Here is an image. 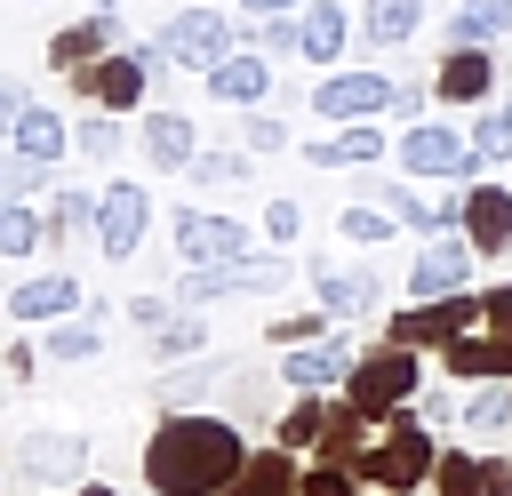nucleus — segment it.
<instances>
[{
	"instance_id": "nucleus-51",
	"label": "nucleus",
	"mask_w": 512,
	"mask_h": 496,
	"mask_svg": "<svg viewBox=\"0 0 512 496\" xmlns=\"http://www.w3.org/2000/svg\"><path fill=\"white\" fill-rule=\"evenodd\" d=\"M488 496H512V456H488Z\"/></svg>"
},
{
	"instance_id": "nucleus-47",
	"label": "nucleus",
	"mask_w": 512,
	"mask_h": 496,
	"mask_svg": "<svg viewBox=\"0 0 512 496\" xmlns=\"http://www.w3.org/2000/svg\"><path fill=\"white\" fill-rule=\"evenodd\" d=\"M320 336V312H296V320H272V344H304Z\"/></svg>"
},
{
	"instance_id": "nucleus-48",
	"label": "nucleus",
	"mask_w": 512,
	"mask_h": 496,
	"mask_svg": "<svg viewBox=\"0 0 512 496\" xmlns=\"http://www.w3.org/2000/svg\"><path fill=\"white\" fill-rule=\"evenodd\" d=\"M480 304H488V328H496V336H512V280H504V288H488Z\"/></svg>"
},
{
	"instance_id": "nucleus-19",
	"label": "nucleus",
	"mask_w": 512,
	"mask_h": 496,
	"mask_svg": "<svg viewBox=\"0 0 512 496\" xmlns=\"http://www.w3.org/2000/svg\"><path fill=\"white\" fill-rule=\"evenodd\" d=\"M376 152H384L376 120H344L336 136H312V144H304V160H312V168H368Z\"/></svg>"
},
{
	"instance_id": "nucleus-52",
	"label": "nucleus",
	"mask_w": 512,
	"mask_h": 496,
	"mask_svg": "<svg viewBox=\"0 0 512 496\" xmlns=\"http://www.w3.org/2000/svg\"><path fill=\"white\" fill-rule=\"evenodd\" d=\"M240 8H248V16H296L304 0H240Z\"/></svg>"
},
{
	"instance_id": "nucleus-13",
	"label": "nucleus",
	"mask_w": 512,
	"mask_h": 496,
	"mask_svg": "<svg viewBox=\"0 0 512 496\" xmlns=\"http://www.w3.org/2000/svg\"><path fill=\"white\" fill-rule=\"evenodd\" d=\"M208 96H216V104H232V112H256V104L272 96V56H256V48H232V56L208 72Z\"/></svg>"
},
{
	"instance_id": "nucleus-3",
	"label": "nucleus",
	"mask_w": 512,
	"mask_h": 496,
	"mask_svg": "<svg viewBox=\"0 0 512 496\" xmlns=\"http://www.w3.org/2000/svg\"><path fill=\"white\" fill-rule=\"evenodd\" d=\"M408 400H416V352L408 344H384V352L352 360V376H344V408L352 416H400Z\"/></svg>"
},
{
	"instance_id": "nucleus-15",
	"label": "nucleus",
	"mask_w": 512,
	"mask_h": 496,
	"mask_svg": "<svg viewBox=\"0 0 512 496\" xmlns=\"http://www.w3.org/2000/svg\"><path fill=\"white\" fill-rule=\"evenodd\" d=\"M344 40H352V24H344V0H304V8H296V56H312V64H336V56H344Z\"/></svg>"
},
{
	"instance_id": "nucleus-10",
	"label": "nucleus",
	"mask_w": 512,
	"mask_h": 496,
	"mask_svg": "<svg viewBox=\"0 0 512 496\" xmlns=\"http://www.w3.org/2000/svg\"><path fill=\"white\" fill-rule=\"evenodd\" d=\"M16 472L40 480V488H72L88 472V440L80 432H24L16 440Z\"/></svg>"
},
{
	"instance_id": "nucleus-32",
	"label": "nucleus",
	"mask_w": 512,
	"mask_h": 496,
	"mask_svg": "<svg viewBox=\"0 0 512 496\" xmlns=\"http://www.w3.org/2000/svg\"><path fill=\"white\" fill-rule=\"evenodd\" d=\"M432 488L440 496H488V464L480 456H440L432 464Z\"/></svg>"
},
{
	"instance_id": "nucleus-28",
	"label": "nucleus",
	"mask_w": 512,
	"mask_h": 496,
	"mask_svg": "<svg viewBox=\"0 0 512 496\" xmlns=\"http://www.w3.org/2000/svg\"><path fill=\"white\" fill-rule=\"evenodd\" d=\"M464 432H472V440H504V432H512V392H488V384H480V392L464 400Z\"/></svg>"
},
{
	"instance_id": "nucleus-40",
	"label": "nucleus",
	"mask_w": 512,
	"mask_h": 496,
	"mask_svg": "<svg viewBox=\"0 0 512 496\" xmlns=\"http://www.w3.org/2000/svg\"><path fill=\"white\" fill-rule=\"evenodd\" d=\"M240 136H248V152H288V120H272L264 104L248 112V128H240Z\"/></svg>"
},
{
	"instance_id": "nucleus-36",
	"label": "nucleus",
	"mask_w": 512,
	"mask_h": 496,
	"mask_svg": "<svg viewBox=\"0 0 512 496\" xmlns=\"http://www.w3.org/2000/svg\"><path fill=\"white\" fill-rule=\"evenodd\" d=\"M40 176H48L40 160H24L16 144H0V200H24V192H40Z\"/></svg>"
},
{
	"instance_id": "nucleus-8",
	"label": "nucleus",
	"mask_w": 512,
	"mask_h": 496,
	"mask_svg": "<svg viewBox=\"0 0 512 496\" xmlns=\"http://www.w3.org/2000/svg\"><path fill=\"white\" fill-rule=\"evenodd\" d=\"M144 224H152V192H144V184H104V200H96V248H104L112 264L136 256Z\"/></svg>"
},
{
	"instance_id": "nucleus-7",
	"label": "nucleus",
	"mask_w": 512,
	"mask_h": 496,
	"mask_svg": "<svg viewBox=\"0 0 512 496\" xmlns=\"http://www.w3.org/2000/svg\"><path fill=\"white\" fill-rule=\"evenodd\" d=\"M408 176H480L472 168V136H456L448 120H408V136L392 144Z\"/></svg>"
},
{
	"instance_id": "nucleus-34",
	"label": "nucleus",
	"mask_w": 512,
	"mask_h": 496,
	"mask_svg": "<svg viewBox=\"0 0 512 496\" xmlns=\"http://www.w3.org/2000/svg\"><path fill=\"white\" fill-rule=\"evenodd\" d=\"M320 432H328V400H304V408L280 416V448H288V456H296V448H320Z\"/></svg>"
},
{
	"instance_id": "nucleus-49",
	"label": "nucleus",
	"mask_w": 512,
	"mask_h": 496,
	"mask_svg": "<svg viewBox=\"0 0 512 496\" xmlns=\"http://www.w3.org/2000/svg\"><path fill=\"white\" fill-rule=\"evenodd\" d=\"M128 320H136V328H168V304H160V296H136Z\"/></svg>"
},
{
	"instance_id": "nucleus-33",
	"label": "nucleus",
	"mask_w": 512,
	"mask_h": 496,
	"mask_svg": "<svg viewBox=\"0 0 512 496\" xmlns=\"http://www.w3.org/2000/svg\"><path fill=\"white\" fill-rule=\"evenodd\" d=\"M88 224H96V200H88V192H56V200H48V240H56V248H64L72 232H88Z\"/></svg>"
},
{
	"instance_id": "nucleus-31",
	"label": "nucleus",
	"mask_w": 512,
	"mask_h": 496,
	"mask_svg": "<svg viewBox=\"0 0 512 496\" xmlns=\"http://www.w3.org/2000/svg\"><path fill=\"white\" fill-rule=\"evenodd\" d=\"M40 344H48V360H96V352H104L96 320H56V328H48Z\"/></svg>"
},
{
	"instance_id": "nucleus-46",
	"label": "nucleus",
	"mask_w": 512,
	"mask_h": 496,
	"mask_svg": "<svg viewBox=\"0 0 512 496\" xmlns=\"http://www.w3.org/2000/svg\"><path fill=\"white\" fill-rule=\"evenodd\" d=\"M464 16H480V32H512V0H464Z\"/></svg>"
},
{
	"instance_id": "nucleus-14",
	"label": "nucleus",
	"mask_w": 512,
	"mask_h": 496,
	"mask_svg": "<svg viewBox=\"0 0 512 496\" xmlns=\"http://www.w3.org/2000/svg\"><path fill=\"white\" fill-rule=\"evenodd\" d=\"M112 48H120V16L96 8L88 24H64V32L48 40V64H56V72H80V64H96V56H112Z\"/></svg>"
},
{
	"instance_id": "nucleus-6",
	"label": "nucleus",
	"mask_w": 512,
	"mask_h": 496,
	"mask_svg": "<svg viewBox=\"0 0 512 496\" xmlns=\"http://www.w3.org/2000/svg\"><path fill=\"white\" fill-rule=\"evenodd\" d=\"M72 88H80L96 112H136V104H144V88H152V64H144L136 48H112V56L80 64V72H72Z\"/></svg>"
},
{
	"instance_id": "nucleus-23",
	"label": "nucleus",
	"mask_w": 512,
	"mask_h": 496,
	"mask_svg": "<svg viewBox=\"0 0 512 496\" xmlns=\"http://www.w3.org/2000/svg\"><path fill=\"white\" fill-rule=\"evenodd\" d=\"M360 32L368 48H408L424 32V0H360Z\"/></svg>"
},
{
	"instance_id": "nucleus-53",
	"label": "nucleus",
	"mask_w": 512,
	"mask_h": 496,
	"mask_svg": "<svg viewBox=\"0 0 512 496\" xmlns=\"http://www.w3.org/2000/svg\"><path fill=\"white\" fill-rule=\"evenodd\" d=\"M80 496H112V488H104V480H80Z\"/></svg>"
},
{
	"instance_id": "nucleus-35",
	"label": "nucleus",
	"mask_w": 512,
	"mask_h": 496,
	"mask_svg": "<svg viewBox=\"0 0 512 496\" xmlns=\"http://www.w3.org/2000/svg\"><path fill=\"white\" fill-rule=\"evenodd\" d=\"M336 232H344V240H360V248H376V240H392V232H400V216H384V208H344V216H336Z\"/></svg>"
},
{
	"instance_id": "nucleus-26",
	"label": "nucleus",
	"mask_w": 512,
	"mask_h": 496,
	"mask_svg": "<svg viewBox=\"0 0 512 496\" xmlns=\"http://www.w3.org/2000/svg\"><path fill=\"white\" fill-rule=\"evenodd\" d=\"M448 368L456 376H512V336H488V344L480 336H456L448 344Z\"/></svg>"
},
{
	"instance_id": "nucleus-16",
	"label": "nucleus",
	"mask_w": 512,
	"mask_h": 496,
	"mask_svg": "<svg viewBox=\"0 0 512 496\" xmlns=\"http://www.w3.org/2000/svg\"><path fill=\"white\" fill-rule=\"evenodd\" d=\"M488 88H496V56L488 48H448L440 72H432V96H448V104H480Z\"/></svg>"
},
{
	"instance_id": "nucleus-4",
	"label": "nucleus",
	"mask_w": 512,
	"mask_h": 496,
	"mask_svg": "<svg viewBox=\"0 0 512 496\" xmlns=\"http://www.w3.org/2000/svg\"><path fill=\"white\" fill-rule=\"evenodd\" d=\"M160 48H168V64H184V72H216L232 48H240V32L224 24V8H176L168 24H160Z\"/></svg>"
},
{
	"instance_id": "nucleus-29",
	"label": "nucleus",
	"mask_w": 512,
	"mask_h": 496,
	"mask_svg": "<svg viewBox=\"0 0 512 496\" xmlns=\"http://www.w3.org/2000/svg\"><path fill=\"white\" fill-rule=\"evenodd\" d=\"M216 296H232V264H184L176 304H184V312H200V304H216Z\"/></svg>"
},
{
	"instance_id": "nucleus-21",
	"label": "nucleus",
	"mask_w": 512,
	"mask_h": 496,
	"mask_svg": "<svg viewBox=\"0 0 512 496\" xmlns=\"http://www.w3.org/2000/svg\"><path fill=\"white\" fill-rule=\"evenodd\" d=\"M280 376H288L296 392H328V384L352 376V344H296V352L280 360Z\"/></svg>"
},
{
	"instance_id": "nucleus-44",
	"label": "nucleus",
	"mask_w": 512,
	"mask_h": 496,
	"mask_svg": "<svg viewBox=\"0 0 512 496\" xmlns=\"http://www.w3.org/2000/svg\"><path fill=\"white\" fill-rule=\"evenodd\" d=\"M208 384H216V368H192V376H168V384H160V400H176V408H184V400H200Z\"/></svg>"
},
{
	"instance_id": "nucleus-37",
	"label": "nucleus",
	"mask_w": 512,
	"mask_h": 496,
	"mask_svg": "<svg viewBox=\"0 0 512 496\" xmlns=\"http://www.w3.org/2000/svg\"><path fill=\"white\" fill-rule=\"evenodd\" d=\"M72 144H80L88 160H112V152H120V120H112V112H88V120L72 128Z\"/></svg>"
},
{
	"instance_id": "nucleus-45",
	"label": "nucleus",
	"mask_w": 512,
	"mask_h": 496,
	"mask_svg": "<svg viewBox=\"0 0 512 496\" xmlns=\"http://www.w3.org/2000/svg\"><path fill=\"white\" fill-rule=\"evenodd\" d=\"M24 112H32V96H24L16 80H0V144L16 136V120H24Z\"/></svg>"
},
{
	"instance_id": "nucleus-25",
	"label": "nucleus",
	"mask_w": 512,
	"mask_h": 496,
	"mask_svg": "<svg viewBox=\"0 0 512 496\" xmlns=\"http://www.w3.org/2000/svg\"><path fill=\"white\" fill-rule=\"evenodd\" d=\"M312 288H320V312H368V304H376V272H336V264H312Z\"/></svg>"
},
{
	"instance_id": "nucleus-22",
	"label": "nucleus",
	"mask_w": 512,
	"mask_h": 496,
	"mask_svg": "<svg viewBox=\"0 0 512 496\" xmlns=\"http://www.w3.org/2000/svg\"><path fill=\"white\" fill-rule=\"evenodd\" d=\"M224 496H304V472H296L288 448H264V456H248V464L232 472Z\"/></svg>"
},
{
	"instance_id": "nucleus-30",
	"label": "nucleus",
	"mask_w": 512,
	"mask_h": 496,
	"mask_svg": "<svg viewBox=\"0 0 512 496\" xmlns=\"http://www.w3.org/2000/svg\"><path fill=\"white\" fill-rule=\"evenodd\" d=\"M200 344H208V320H200V312H176V320L160 328L152 360H200Z\"/></svg>"
},
{
	"instance_id": "nucleus-50",
	"label": "nucleus",
	"mask_w": 512,
	"mask_h": 496,
	"mask_svg": "<svg viewBox=\"0 0 512 496\" xmlns=\"http://www.w3.org/2000/svg\"><path fill=\"white\" fill-rule=\"evenodd\" d=\"M392 112H400V120H416V112H424V88H416V80H408V88H392Z\"/></svg>"
},
{
	"instance_id": "nucleus-5",
	"label": "nucleus",
	"mask_w": 512,
	"mask_h": 496,
	"mask_svg": "<svg viewBox=\"0 0 512 496\" xmlns=\"http://www.w3.org/2000/svg\"><path fill=\"white\" fill-rule=\"evenodd\" d=\"M472 320H488V304L480 296H432V304H408V312H392V328H384V344H456V336H472Z\"/></svg>"
},
{
	"instance_id": "nucleus-43",
	"label": "nucleus",
	"mask_w": 512,
	"mask_h": 496,
	"mask_svg": "<svg viewBox=\"0 0 512 496\" xmlns=\"http://www.w3.org/2000/svg\"><path fill=\"white\" fill-rule=\"evenodd\" d=\"M304 496H352V472L344 464H312L304 472Z\"/></svg>"
},
{
	"instance_id": "nucleus-1",
	"label": "nucleus",
	"mask_w": 512,
	"mask_h": 496,
	"mask_svg": "<svg viewBox=\"0 0 512 496\" xmlns=\"http://www.w3.org/2000/svg\"><path fill=\"white\" fill-rule=\"evenodd\" d=\"M240 464H248V448L224 416H168L144 440V488L152 496H224Z\"/></svg>"
},
{
	"instance_id": "nucleus-55",
	"label": "nucleus",
	"mask_w": 512,
	"mask_h": 496,
	"mask_svg": "<svg viewBox=\"0 0 512 496\" xmlns=\"http://www.w3.org/2000/svg\"><path fill=\"white\" fill-rule=\"evenodd\" d=\"M376 496H392V488H376Z\"/></svg>"
},
{
	"instance_id": "nucleus-2",
	"label": "nucleus",
	"mask_w": 512,
	"mask_h": 496,
	"mask_svg": "<svg viewBox=\"0 0 512 496\" xmlns=\"http://www.w3.org/2000/svg\"><path fill=\"white\" fill-rule=\"evenodd\" d=\"M432 464H440L432 432L400 408V416H392V432H384L376 448H360V464H352V472H360V480H376V488H392V496H408L416 480H432Z\"/></svg>"
},
{
	"instance_id": "nucleus-38",
	"label": "nucleus",
	"mask_w": 512,
	"mask_h": 496,
	"mask_svg": "<svg viewBox=\"0 0 512 496\" xmlns=\"http://www.w3.org/2000/svg\"><path fill=\"white\" fill-rule=\"evenodd\" d=\"M240 176H248V152H232V144L224 152H192V184H240Z\"/></svg>"
},
{
	"instance_id": "nucleus-54",
	"label": "nucleus",
	"mask_w": 512,
	"mask_h": 496,
	"mask_svg": "<svg viewBox=\"0 0 512 496\" xmlns=\"http://www.w3.org/2000/svg\"><path fill=\"white\" fill-rule=\"evenodd\" d=\"M88 8H120V0H88Z\"/></svg>"
},
{
	"instance_id": "nucleus-9",
	"label": "nucleus",
	"mask_w": 512,
	"mask_h": 496,
	"mask_svg": "<svg viewBox=\"0 0 512 496\" xmlns=\"http://www.w3.org/2000/svg\"><path fill=\"white\" fill-rule=\"evenodd\" d=\"M176 256L184 264H240L248 256V224L240 216H208V208H176Z\"/></svg>"
},
{
	"instance_id": "nucleus-42",
	"label": "nucleus",
	"mask_w": 512,
	"mask_h": 496,
	"mask_svg": "<svg viewBox=\"0 0 512 496\" xmlns=\"http://www.w3.org/2000/svg\"><path fill=\"white\" fill-rule=\"evenodd\" d=\"M264 232H272V240L288 248V240L304 232V208H296V200H272V208H264Z\"/></svg>"
},
{
	"instance_id": "nucleus-24",
	"label": "nucleus",
	"mask_w": 512,
	"mask_h": 496,
	"mask_svg": "<svg viewBox=\"0 0 512 496\" xmlns=\"http://www.w3.org/2000/svg\"><path fill=\"white\" fill-rule=\"evenodd\" d=\"M8 144H16L24 160H40V168H48V160H64V144H72V128H64V112H48V104H32V112L16 120V136H8Z\"/></svg>"
},
{
	"instance_id": "nucleus-18",
	"label": "nucleus",
	"mask_w": 512,
	"mask_h": 496,
	"mask_svg": "<svg viewBox=\"0 0 512 496\" xmlns=\"http://www.w3.org/2000/svg\"><path fill=\"white\" fill-rule=\"evenodd\" d=\"M136 144H144V160H152V168H192V152H200V128H192L184 112H144Z\"/></svg>"
},
{
	"instance_id": "nucleus-12",
	"label": "nucleus",
	"mask_w": 512,
	"mask_h": 496,
	"mask_svg": "<svg viewBox=\"0 0 512 496\" xmlns=\"http://www.w3.org/2000/svg\"><path fill=\"white\" fill-rule=\"evenodd\" d=\"M464 280H472V240H424L400 288L416 304H432V296H464Z\"/></svg>"
},
{
	"instance_id": "nucleus-27",
	"label": "nucleus",
	"mask_w": 512,
	"mask_h": 496,
	"mask_svg": "<svg viewBox=\"0 0 512 496\" xmlns=\"http://www.w3.org/2000/svg\"><path fill=\"white\" fill-rule=\"evenodd\" d=\"M48 248V216H32L24 200H0V256H32Z\"/></svg>"
},
{
	"instance_id": "nucleus-20",
	"label": "nucleus",
	"mask_w": 512,
	"mask_h": 496,
	"mask_svg": "<svg viewBox=\"0 0 512 496\" xmlns=\"http://www.w3.org/2000/svg\"><path fill=\"white\" fill-rule=\"evenodd\" d=\"M72 304H80V280L72 272H40V280H16L8 288V312L16 320H64Z\"/></svg>"
},
{
	"instance_id": "nucleus-41",
	"label": "nucleus",
	"mask_w": 512,
	"mask_h": 496,
	"mask_svg": "<svg viewBox=\"0 0 512 496\" xmlns=\"http://www.w3.org/2000/svg\"><path fill=\"white\" fill-rule=\"evenodd\" d=\"M256 56H296V16H264L256 24Z\"/></svg>"
},
{
	"instance_id": "nucleus-39",
	"label": "nucleus",
	"mask_w": 512,
	"mask_h": 496,
	"mask_svg": "<svg viewBox=\"0 0 512 496\" xmlns=\"http://www.w3.org/2000/svg\"><path fill=\"white\" fill-rule=\"evenodd\" d=\"M280 280H288L280 256H240V264H232V288H248V296H264V288H280Z\"/></svg>"
},
{
	"instance_id": "nucleus-11",
	"label": "nucleus",
	"mask_w": 512,
	"mask_h": 496,
	"mask_svg": "<svg viewBox=\"0 0 512 496\" xmlns=\"http://www.w3.org/2000/svg\"><path fill=\"white\" fill-rule=\"evenodd\" d=\"M312 112L320 120H376V112H392V80L384 72H328L312 88Z\"/></svg>"
},
{
	"instance_id": "nucleus-17",
	"label": "nucleus",
	"mask_w": 512,
	"mask_h": 496,
	"mask_svg": "<svg viewBox=\"0 0 512 496\" xmlns=\"http://www.w3.org/2000/svg\"><path fill=\"white\" fill-rule=\"evenodd\" d=\"M464 240H472L480 256H504V248H512V192H504V184H480V192L464 200Z\"/></svg>"
}]
</instances>
